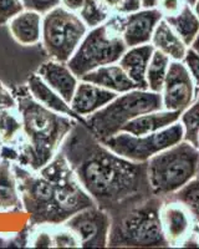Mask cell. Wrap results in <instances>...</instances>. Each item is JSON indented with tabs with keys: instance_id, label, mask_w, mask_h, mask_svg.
Segmentation results:
<instances>
[{
	"instance_id": "6da1fadb",
	"label": "cell",
	"mask_w": 199,
	"mask_h": 249,
	"mask_svg": "<svg viewBox=\"0 0 199 249\" xmlns=\"http://www.w3.org/2000/svg\"><path fill=\"white\" fill-rule=\"evenodd\" d=\"M59 151L95 204L106 212L154 196L147 162L130 161L115 153L83 121H76Z\"/></svg>"
},
{
	"instance_id": "7a4b0ae2",
	"label": "cell",
	"mask_w": 199,
	"mask_h": 249,
	"mask_svg": "<svg viewBox=\"0 0 199 249\" xmlns=\"http://www.w3.org/2000/svg\"><path fill=\"white\" fill-rule=\"evenodd\" d=\"M12 166L29 226H59L75 213L96 206L60 151L39 171L15 162Z\"/></svg>"
},
{
	"instance_id": "3957f363",
	"label": "cell",
	"mask_w": 199,
	"mask_h": 249,
	"mask_svg": "<svg viewBox=\"0 0 199 249\" xmlns=\"http://www.w3.org/2000/svg\"><path fill=\"white\" fill-rule=\"evenodd\" d=\"M21 115V133L13 144H1L0 159L39 171L59 152L61 143L80 120L55 112L37 102L28 86L14 89Z\"/></svg>"
},
{
	"instance_id": "277c9868",
	"label": "cell",
	"mask_w": 199,
	"mask_h": 249,
	"mask_svg": "<svg viewBox=\"0 0 199 249\" xmlns=\"http://www.w3.org/2000/svg\"><path fill=\"white\" fill-rule=\"evenodd\" d=\"M163 199L151 196L107 212L111 218L107 247L167 248L159 210Z\"/></svg>"
},
{
	"instance_id": "5b68a950",
	"label": "cell",
	"mask_w": 199,
	"mask_h": 249,
	"mask_svg": "<svg viewBox=\"0 0 199 249\" xmlns=\"http://www.w3.org/2000/svg\"><path fill=\"white\" fill-rule=\"evenodd\" d=\"M199 148L182 140L147 161V176L154 196L168 198L196 178Z\"/></svg>"
},
{
	"instance_id": "8992f818",
	"label": "cell",
	"mask_w": 199,
	"mask_h": 249,
	"mask_svg": "<svg viewBox=\"0 0 199 249\" xmlns=\"http://www.w3.org/2000/svg\"><path fill=\"white\" fill-rule=\"evenodd\" d=\"M119 24V15L110 17L106 23L88 29L71 59L66 64L77 79L101 66L119 61L127 50Z\"/></svg>"
},
{
	"instance_id": "52a82bcc",
	"label": "cell",
	"mask_w": 199,
	"mask_h": 249,
	"mask_svg": "<svg viewBox=\"0 0 199 249\" xmlns=\"http://www.w3.org/2000/svg\"><path fill=\"white\" fill-rule=\"evenodd\" d=\"M161 93L134 89L118 93L111 102L95 113L86 116L83 122L99 140H106L121 132L125 124L143 113L162 110Z\"/></svg>"
},
{
	"instance_id": "ba28073f",
	"label": "cell",
	"mask_w": 199,
	"mask_h": 249,
	"mask_svg": "<svg viewBox=\"0 0 199 249\" xmlns=\"http://www.w3.org/2000/svg\"><path fill=\"white\" fill-rule=\"evenodd\" d=\"M87 31L79 15L59 5L44 14L41 41L50 59L66 64Z\"/></svg>"
},
{
	"instance_id": "9c48e42d",
	"label": "cell",
	"mask_w": 199,
	"mask_h": 249,
	"mask_svg": "<svg viewBox=\"0 0 199 249\" xmlns=\"http://www.w3.org/2000/svg\"><path fill=\"white\" fill-rule=\"evenodd\" d=\"M183 140V127L181 122L171 124L148 135L134 136L127 132H118L108 139L102 140L103 143L117 155L133 162H147L157 153L171 147Z\"/></svg>"
},
{
	"instance_id": "30bf717a",
	"label": "cell",
	"mask_w": 199,
	"mask_h": 249,
	"mask_svg": "<svg viewBox=\"0 0 199 249\" xmlns=\"http://www.w3.org/2000/svg\"><path fill=\"white\" fill-rule=\"evenodd\" d=\"M168 247H199V230L189 211L181 202L165 198L159 210Z\"/></svg>"
},
{
	"instance_id": "8fae6325",
	"label": "cell",
	"mask_w": 199,
	"mask_h": 249,
	"mask_svg": "<svg viewBox=\"0 0 199 249\" xmlns=\"http://www.w3.org/2000/svg\"><path fill=\"white\" fill-rule=\"evenodd\" d=\"M63 224L76 235L83 248L107 247L111 218L102 208L88 207L75 213Z\"/></svg>"
},
{
	"instance_id": "7c38bea8",
	"label": "cell",
	"mask_w": 199,
	"mask_h": 249,
	"mask_svg": "<svg viewBox=\"0 0 199 249\" xmlns=\"http://www.w3.org/2000/svg\"><path fill=\"white\" fill-rule=\"evenodd\" d=\"M165 110L183 112L197 99V86L183 61H171L162 91Z\"/></svg>"
},
{
	"instance_id": "4fadbf2b",
	"label": "cell",
	"mask_w": 199,
	"mask_h": 249,
	"mask_svg": "<svg viewBox=\"0 0 199 249\" xmlns=\"http://www.w3.org/2000/svg\"><path fill=\"white\" fill-rule=\"evenodd\" d=\"M162 19V14L157 8H142L131 14L119 15L121 33L127 48L151 44L154 29Z\"/></svg>"
},
{
	"instance_id": "5bb4252c",
	"label": "cell",
	"mask_w": 199,
	"mask_h": 249,
	"mask_svg": "<svg viewBox=\"0 0 199 249\" xmlns=\"http://www.w3.org/2000/svg\"><path fill=\"white\" fill-rule=\"evenodd\" d=\"M117 95L114 91L80 80L70 106L77 116L86 117L107 105Z\"/></svg>"
},
{
	"instance_id": "9a60e30c",
	"label": "cell",
	"mask_w": 199,
	"mask_h": 249,
	"mask_svg": "<svg viewBox=\"0 0 199 249\" xmlns=\"http://www.w3.org/2000/svg\"><path fill=\"white\" fill-rule=\"evenodd\" d=\"M23 124L14 92L0 81V143L13 144L21 133Z\"/></svg>"
},
{
	"instance_id": "2e32d148",
	"label": "cell",
	"mask_w": 199,
	"mask_h": 249,
	"mask_svg": "<svg viewBox=\"0 0 199 249\" xmlns=\"http://www.w3.org/2000/svg\"><path fill=\"white\" fill-rule=\"evenodd\" d=\"M36 74L67 104H70L80 80L70 70L67 64L51 59L41 64Z\"/></svg>"
},
{
	"instance_id": "e0dca14e",
	"label": "cell",
	"mask_w": 199,
	"mask_h": 249,
	"mask_svg": "<svg viewBox=\"0 0 199 249\" xmlns=\"http://www.w3.org/2000/svg\"><path fill=\"white\" fill-rule=\"evenodd\" d=\"M80 80L86 82H91L95 85L105 88L116 93H123L137 89L136 84L130 79L126 71L118 62L111 64V65L101 66V68L92 70L83 75Z\"/></svg>"
},
{
	"instance_id": "ac0fdd59",
	"label": "cell",
	"mask_w": 199,
	"mask_h": 249,
	"mask_svg": "<svg viewBox=\"0 0 199 249\" xmlns=\"http://www.w3.org/2000/svg\"><path fill=\"white\" fill-rule=\"evenodd\" d=\"M154 48L151 44L132 46L128 48L122 57L119 59L118 64L122 66L130 79L136 84L137 89L147 90L146 72Z\"/></svg>"
},
{
	"instance_id": "d6986e66",
	"label": "cell",
	"mask_w": 199,
	"mask_h": 249,
	"mask_svg": "<svg viewBox=\"0 0 199 249\" xmlns=\"http://www.w3.org/2000/svg\"><path fill=\"white\" fill-rule=\"evenodd\" d=\"M181 112L169 110H158L153 112L143 113L141 116L131 120L121 132H127L134 135V136H141V135H148L157 131H161L163 128L169 127L171 124L179 121Z\"/></svg>"
},
{
	"instance_id": "ffe728a7",
	"label": "cell",
	"mask_w": 199,
	"mask_h": 249,
	"mask_svg": "<svg viewBox=\"0 0 199 249\" xmlns=\"http://www.w3.org/2000/svg\"><path fill=\"white\" fill-rule=\"evenodd\" d=\"M43 14L33 10H24L9 21V30L21 45H35L41 40Z\"/></svg>"
},
{
	"instance_id": "44dd1931",
	"label": "cell",
	"mask_w": 199,
	"mask_h": 249,
	"mask_svg": "<svg viewBox=\"0 0 199 249\" xmlns=\"http://www.w3.org/2000/svg\"><path fill=\"white\" fill-rule=\"evenodd\" d=\"M26 86H28L29 92L32 93V96L37 102H40L41 105L45 106V107L50 108V110L55 111V112L63 113V115H66V116L74 117V119L80 120V121H83L81 117L77 116L76 113L72 111L70 104H67L56 91L52 90L37 74H32L28 77Z\"/></svg>"
},
{
	"instance_id": "7402d4cb",
	"label": "cell",
	"mask_w": 199,
	"mask_h": 249,
	"mask_svg": "<svg viewBox=\"0 0 199 249\" xmlns=\"http://www.w3.org/2000/svg\"><path fill=\"white\" fill-rule=\"evenodd\" d=\"M151 45L154 50L167 55L172 61H183L188 50V46L165 19L157 24L152 35Z\"/></svg>"
},
{
	"instance_id": "603a6c76",
	"label": "cell",
	"mask_w": 199,
	"mask_h": 249,
	"mask_svg": "<svg viewBox=\"0 0 199 249\" xmlns=\"http://www.w3.org/2000/svg\"><path fill=\"white\" fill-rule=\"evenodd\" d=\"M24 211L12 161L0 159V212Z\"/></svg>"
},
{
	"instance_id": "cb8c5ba5",
	"label": "cell",
	"mask_w": 199,
	"mask_h": 249,
	"mask_svg": "<svg viewBox=\"0 0 199 249\" xmlns=\"http://www.w3.org/2000/svg\"><path fill=\"white\" fill-rule=\"evenodd\" d=\"M169 24L172 29L176 31L183 43L189 48L193 40L199 33V17L194 12L191 4H185L183 9L176 15L163 18Z\"/></svg>"
},
{
	"instance_id": "d4e9b609",
	"label": "cell",
	"mask_w": 199,
	"mask_h": 249,
	"mask_svg": "<svg viewBox=\"0 0 199 249\" xmlns=\"http://www.w3.org/2000/svg\"><path fill=\"white\" fill-rule=\"evenodd\" d=\"M172 60L167 55L154 50L152 54L149 64H148L147 72H146V81H147V90L161 93L165 80L167 77L168 69Z\"/></svg>"
},
{
	"instance_id": "484cf974",
	"label": "cell",
	"mask_w": 199,
	"mask_h": 249,
	"mask_svg": "<svg viewBox=\"0 0 199 249\" xmlns=\"http://www.w3.org/2000/svg\"><path fill=\"white\" fill-rule=\"evenodd\" d=\"M76 15H79L88 29H92L106 23L112 14L101 0H86Z\"/></svg>"
},
{
	"instance_id": "4316f807",
	"label": "cell",
	"mask_w": 199,
	"mask_h": 249,
	"mask_svg": "<svg viewBox=\"0 0 199 249\" xmlns=\"http://www.w3.org/2000/svg\"><path fill=\"white\" fill-rule=\"evenodd\" d=\"M179 122L183 127V140L197 147L199 135V97L192 102L189 107L181 112Z\"/></svg>"
},
{
	"instance_id": "83f0119b",
	"label": "cell",
	"mask_w": 199,
	"mask_h": 249,
	"mask_svg": "<svg viewBox=\"0 0 199 249\" xmlns=\"http://www.w3.org/2000/svg\"><path fill=\"white\" fill-rule=\"evenodd\" d=\"M168 198L181 202L189 211L199 230V179L193 178L189 183L185 184L178 192Z\"/></svg>"
},
{
	"instance_id": "f1b7e54d",
	"label": "cell",
	"mask_w": 199,
	"mask_h": 249,
	"mask_svg": "<svg viewBox=\"0 0 199 249\" xmlns=\"http://www.w3.org/2000/svg\"><path fill=\"white\" fill-rule=\"evenodd\" d=\"M52 238V248H80L76 235L64 224L50 226Z\"/></svg>"
},
{
	"instance_id": "f546056e",
	"label": "cell",
	"mask_w": 199,
	"mask_h": 249,
	"mask_svg": "<svg viewBox=\"0 0 199 249\" xmlns=\"http://www.w3.org/2000/svg\"><path fill=\"white\" fill-rule=\"evenodd\" d=\"M112 15H126L142 9L141 0H101Z\"/></svg>"
},
{
	"instance_id": "4dcf8cb0",
	"label": "cell",
	"mask_w": 199,
	"mask_h": 249,
	"mask_svg": "<svg viewBox=\"0 0 199 249\" xmlns=\"http://www.w3.org/2000/svg\"><path fill=\"white\" fill-rule=\"evenodd\" d=\"M24 10L25 8L21 0H0V25L9 24L13 18Z\"/></svg>"
},
{
	"instance_id": "1f68e13d",
	"label": "cell",
	"mask_w": 199,
	"mask_h": 249,
	"mask_svg": "<svg viewBox=\"0 0 199 249\" xmlns=\"http://www.w3.org/2000/svg\"><path fill=\"white\" fill-rule=\"evenodd\" d=\"M29 237H30V226L20 233L13 235L0 234V247H23L29 246Z\"/></svg>"
},
{
	"instance_id": "d6a6232c",
	"label": "cell",
	"mask_w": 199,
	"mask_h": 249,
	"mask_svg": "<svg viewBox=\"0 0 199 249\" xmlns=\"http://www.w3.org/2000/svg\"><path fill=\"white\" fill-rule=\"evenodd\" d=\"M26 10L46 14L51 9L61 5V0H21Z\"/></svg>"
},
{
	"instance_id": "836d02e7",
	"label": "cell",
	"mask_w": 199,
	"mask_h": 249,
	"mask_svg": "<svg viewBox=\"0 0 199 249\" xmlns=\"http://www.w3.org/2000/svg\"><path fill=\"white\" fill-rule=\"evenodd\" d=\"M187 4V0H158L156 8L158 9L163 18L176 15Z\"/></svg>"
},
{
	"instance_id": "e575fe53",
	"label": "cell",
	"mask_w": 199,
	"mask_h": 249,
	"mask_svg": "<svg viewBox=\"0 0 199 249\" xmlns=\"http://www.w3.org/2000/svg\"><path fill=\"white\" fill-rule=\"evenodd\" d=\"M183 62L187 66L188 71H189V74H191L196 86L199 88V54H197L196 51L192 50L191 48H188L187 54H185L184 59H183Z\"/></svg>"
},
{
	"instance_id": "d590c367",
	"label": "cell",
	"mask_w": 199,
	"mask_h": 249,
	"mask_svg": "<svg viewBox=\"0 0 199 249\" xmlns=\"http://www.w3.org/2000/svg\"><path fill=\"white\" fill-rule=\"evenodd\" d=\"M141 3H142L143 9H152L156 8L158 0H141Z\"/></svg>"
},
{
	"instance_id": "8d00e7d4",
	"label": "cell",
	"mask_w": 199,
	"mask_h": 249,
	"mask_svg": "<svg viewBox=\"0 0 199 249\" xmlns=\"http://www.w3.org/2000/svg\"><path fill=\"white\" fill-rule=\"evenodd\" d=\"M189 48H191L193 51H196L197 54H199V33L197 34L196 39L193 40V43L191 44V46H189Z\"/></svg>"
},
{
	"instance_id": "74e56055",
	"label": "cell",
	"mask_w": 199,
	"mask_h": 249,
	"mask_svg": "<svg viewBox=\"0 0 199 249\" xmlns=\"http://www.w3.org/2000/svg\"><path fill=\"white\" fill-rule=\"evenodd\" d=\"M193 9H194V12H196V14L198 15L199 17V0H196V1H194V4L193 5Z\"/></svg>"
},
{
	"instance_id": "f35d334b",
	"label": "cell",
	"mask_w": 199,
	"mask_h": 249,
	"mask_svg": "<svg viewBox=\"0 0 199 249\" xmlns=\"http://www.w3.org/2000/svg\"><path fill=\"white\" fill-rule=\"evenodd\" d=\"M194 1H196V0H187V3H188V4H191V5H193Z\"/></svg>"
},
{
	"instance_id": "ab89813d",
	"label": "cell",
	"mask_w": 199,
	"mask_h": 249,
	"mask_svg": "<svg viewBox=\"0 0 199 249\" xmlns=\"http://www.w3.org/2000/svg\"><path fill=\"white\" fill-rule=\"evenodd\" d=\"M196 178L199 179V163H198V170H197V176H196Z\"/></svg>"
},
{
	"instance_id": "60d3db41",
	"label": "cell",
	"mask_w": 199,
	"mask_h": 249,
	"mask_svg": "<svg viewBox=\"0 0 199 249\" xmlns=\"http://www.w3.org/2000/svg\"><path fill=\"white\" fill-rule=\"evenodd\" d=\"M197 97H199V88H197Z\"/></svg>"
},
{
	"instance_id": "b9f144b4",
	"label": "cell",
	"mask_w": 199,
	"mask_h": 249,
	"mask_svg": "<svg viewBox=\"0 0 199 249\" xmlns=\"http://www.w3.org/2000/svg\"><path fill=\"white\" fill-rule=\"evenodd\" d=\"M197 147L199 148V135H198V142H197Z\"/></svg>"
},
{
	"instance_id": "7bdbcfd3",
	"label": "cell",
	"mask_w": 199,
	"mask_h": 249,
	"mask_svg": "<svg viewBox=\"0 0 199 249\" xmlns=\"http://www.w3.org/2000/svg\"><path fill=\"white\" fill-rule=\"evenodd\" d=\"M0 150H1V143H0Z\"/></svg>"
}]
</instances>
